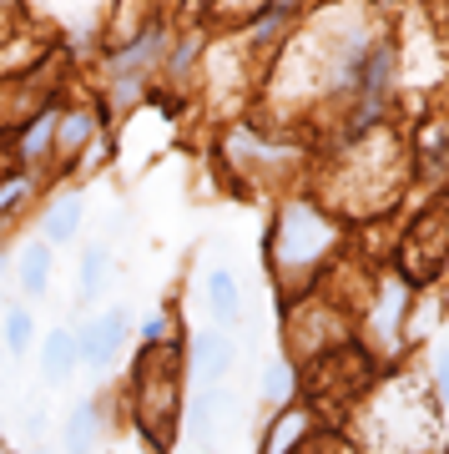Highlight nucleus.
Returning a JSON list of instances; mask_svg holds the SVG:
<instances>
[{
  "label": "nucleus",
  "mask_w": 449,
  "mask_h": 454,
  "mask_svg": "<svg viewBox=\"0 0 449 454\" xmlns=\"http://www.w3.org/2000/svg\"><path fill=\"white\" fill-rule=\"evenodd\" d=\"M343 247V223L313 197H288L273 217V238H268V262L283 298H303L319 283L323 262Z\"/></svg>",
  "instance_id": "nucleus-1"
},
{
  "label": "nucleus",
  "mask_w": 449,
  "mask_h": 454,
  "mask_svg": "<svg viewBox=\"0 0 449 454\" xmlns=\"http://www.w3.org/2000/svg\"><path fill=\"white\" fill-rule=\"evenodd\" d=\"M404 177H409V152H404L399 131L369 127L338 152L334 202L349 217H379V212H389L399 202Z\"/></svg>",
  "instance_id": "nucleus-2"
},
{
  "label": "nucleus",
  "mask_w": 449,
  "mask_h": 454,
  "mask_svg": "<svg viewBox=\"0 0 449 454\" xmlns=\"http://www.w3.org/2000/svg\"><path fill=\"white\" fill-rule=\"evenodd\" d=\"M409 309H414V283L399 268L374 278L369 298H364V339H369L364 354L374 364H394L404 354V343H409Z\"/></svg>",
  "instance_id": "nucleus-3"
},
{
  "label": "nucleus",
  "mask_w": 449,
  "mask_h": 454,
  "mask_svg": "<svg viewBox=\"0 0 449 454\" xmlns=\"http://www.w3.org/2000/svg\"><path fill=\"white\" fill-rule=\"evenodd\" d=\"M137 429H142L157 450H172V429H177V364L161 348H146L142 369H137Z\"/></svg>",
  "instance_id": "nucleus-4"
},
{
  "label": "nucleus",
  "mask_w": 449,
  "mask_h": 454,
  "mask_svg": "<svg viewBox=\"0 0 449 454\" xmlns=\"http://www.w3.org/2000/svg\"><path fill=\"white\" fill-rule=\"evenodd\" d=\"M349 328H353L349 309H334V303H298V313H293V324H288L293 358L313 364V358L334 354V348L349 343Z\"/></svg>",
  "instance_id": "nucleus-5"
},
{
  "label": "nucleus",
  "mask_w": 449,
  "mask_h": 454,
  "mask_svg": "<svg viewBox=\"0 0 449 454\" xmlns=\"http://www.w3.org/2000/svg\"><path fill=\"white\" fill-rule=\"evenodd\" d=\"M122 343H127V309H112L101 313L97 324H86L76 333V354L91 364V369H112L116 354H122Z\"/></svg>",
  "instance_id": "nucleus-6"
},
{
  "label": "nucleus",
  "mask_w": 449,
  "mask_h": 454,
  "mask_svg": "<svg viewBox=\"0 0 449 454\" xmlns=\"http://www.w3.org/2000/svg\"><path fill=\"white\" fill-rule=\"evenodd\" d=\"M232 364H238V343H232L227 328H202L193 339V369L202 379V389L223 384L227 373H232Z\"/></svg>",
  "instance_id": "nucleus-7"
},
{
  "label": "nucleus",
  "mask_w": 449,
  "mask_h": 454,
  "mask_svg": "<svg viewBox=\"0 0 449 454\" xmlns=\"http://www.w3.org/2000/svg\"><path fill=\"white\" fill-rule=\"evenodd\" d=\"M161 56H167V31H161V26H152L142 41H131V46H122L112 56V76H116V82H142V76L161 61Z\"/></svg>",
  "instance_id": "nucleus-8"
},
{
  "label": "nucleus",
  "mask_w": 449,
  "mask_h": 454,
  "mask_svg": "<svg viewBox=\"0 0 449 454\" xmlns=\"http://www.w3.org/2000/svg\"><path fill=\"white\" fill-rule=\"evenodd\" d=\"M308 434H313V409H303V404L278 409V419L263 434V454H293Z\"/></svg>",
  "instance_id": "nucleus-9"
},
{
  "label": "nucleus",
  "mask_w": 449,
  "mask_h": 454,
  "mask_svg": "<svg viewBox=\"0 0 449 454\" xmlns=\"http://www.w3.org/2000/svg\"><path fill=\"white\" fill-rule=\"evenodd\" d=\"M101 444V414L97 404H76L61 419V454H97Z\"/></svg>",
  "instance_id": "nucleus-10"
},
{
  "label": "nucleus",
  "mask_w": 449,
  "mask_h": 454,
  "mask_svg": "<svg viewBox=\"0 0 449 454\" xmlns=\"http://www.w3.org/2000/svg\"><path fill=\"white\" fill-rule=\"evenodd\" d=\"M208 309L217 318V328H232L242 318V288L227 268H212L208 273Z\"/></svg>",
  "instance_id": "nucleus-11"
},
{
  "label": "nucleus",
  "mask_w": 449,
  "mask_h": 454,
  "mask_svg": "<svg viewBox=\"0 0 449 454\" xmlns=\"http://www.w3.org/2000/svg\"><path fill=\"white\" fill-rule=\"evenodd\" d=\"M81 364L76 354V333L71 328H51L46 343H41V373H46L51 384H61V379H71V369Z\"/></svg>",
  "instance_id": "nucleus-12"
},
{
  "label": "nucleus",
  "mask_w": 449,
  "mask_h": 454,
  "mask_svg": "<svg viewBox=\"0 0 449 454\" xmlns=\"http://www.w3.org/2000/svg\"><path fill=\"white\" fill-rule=\"evenodd\" d=\"M263 404L268 409H288L293 394H298V369H293V358H273L268 369H263Z\"/></svg>",
  "instance_id": "nucleus-13"
},
{
  "label": "nucleus",
  "mask_w": 449,
  "mask_h": 454,
  "mask_svg": "<svg viewBox=\"0 0 449 454\" xmlns=\"http://www.w3.org/2000/svg\"><path fill=\"white\" fill-rule=\"evenodd\" d=\"M227 409H232V394H227L223 384H212V389L197 394V404H193V424H197V439H202V444H212V434H217V424H223Z\"/></svg>",
  "instance_id": "nucleus-14"
},
{
  "label": "nucleus",
  "mask_w": 449,
  "mask_h": 454,
  "mask_svg": "<svg viewBox=\"0 0 449 454\" xmlns=\"http://www.w3.org/2000/svg\"><path fill=\"white\" fill-rule=\"evenodd\" d=\"M76 227H81V197H61V202L46 212V223H41V232H46V247L71 243V238H76Z\"/></svg>",
  "instance_id": "nucleus-15"
},
{
  "label": "nucleus",
  "mask_w": 449,
  "mask_h": 454,
  "mask_svg": "<svg viewBox=\"0 0 449 454\" xmlns=\"http://www.w3.org/2000/svg\"><path fill=\"white\" fill-rule=\"evenodd\" d=\"M46 283H51V247L31 243L26 253H20V288L35 298V293H46Z\"/></svg>",
  "instance_id": "nucleus-16"
},
{
  "label": "nucleus",
  "mask_w": 449,
  "mask_h": 454,
  "mask_svg": "<svg viewBox=\"0 0 449 454\" xmlns=\"http://www.w3.org/2000/svg\"><path fill=\"white\" fill-rule=\"evenodd\" d=\"M101 283H106V247L91 243L81 253V298H97Z\"/></svg>",
  "instance_id": "nucleus-17"
},
{
  "label": "nucleus",
  "mask_w": 449,
  "mask_h": 454,
  "mask_svg": "<svg viewBox=\"0 0 449 454\" xmlns=\"http://www.w3.org/2000/svg\"><path fill=\"white\" fill-rule=\"evenodd\" d=\"M5 348H11V354H26V348H31V313L26 309L5 313Z\"/></svg>",
  "instance_id": "nucleus-18"
},
{
  "label": "nucleus",
  "mask_w": 449,
  "mask_h": 454,
  "mask_svg": "<svg viewBox=\"0 0 449 454\" xmlns=\"http://www.w3.org/2000/svg\"><path fill=\"white\" fill-rule=\"evenodd\" d=\"M56 121H61V116L46 112L31 131H26V157H41V152H51V142H56Z\"/></svg>",
  "instance_id": "nucleus-19"
},
{
  "label": "nucleus",
  "mask_w": 449,
  "mask_h": 454,
  "mask_svg": "<svg viewBox=\"0 0 449 454\" xmlns=\"http://www.w3.org/2000/svg\"><path fill=\"white\" fill-rule=\"evenodd\" d=\"M86 137H91V116L76 112V116H66V121H61V137H56V146H61V152H76Z\"/></svg>",
  "instance_id": "nucleus-20"
},
{
  "label": "nucleus",
  "mask_w": 449,
  "mask_h": 454,
  "mask_svg": "<svg viewBox=\"0 0 449 454\" xmlns=\"http://www.w3.org/2000/svg\"><path fill=\"white\" fill-rule=\"evenodd\" d=\"M268 5H273V0H217V11H223V16L248 20V26H253V20L263 16V11H268Z\"/></svg>",
  "instance_id": "nucleus-21"
},
{
  "label": "nucleus",
  "mask_w": 449,
  "mask_h": 454,
  "mask_svg": "<svg viewBox=\"0 0 449 454\" xmlns=\"http://www.w3.org/2000/svg\"><path fill=\"white\" fill-rule=\"evenodd\" d=\"M434 399L449 409V348H439V354H434Z\"/></svg>",
  "instance_id": "nucleus-22"
},
{
  "label": "nucleus",
  "mask_w": 449,
  "mask_h": 454,
  "mask_svg": "<svg viewBox=\"0 0 449 454\" xmlns=\"http://www.w3.org/2000/svg\"><path fill=\"white\" fill-rule=\"evenodd\" d=\"M137 97H142V82H116V91H112L116 106H131Z\"/></svg>",
  "instance_id": "nucleus-23"
},
{
  "label": "nucleus",
  "mask_w": 449,
  "mask_h": 454,
  "mask_svg": "<svg viewBox=\"0 0 449 454\" xmlns=\"http://www.w3.org/2000/svg\"><path fill=\"white\" fill-rule=\"evenodd\" d=\"M167 339V318H146V343Z\"/></svg>",
  "instance_id": "nucleus-24"
},
{
  "label": "nucleus",
  "mask_w": 449,
  "mask_h": 454,
  "mask_svg": "<svg viewBox=\"0 0 449 454\" xmlns=\"http://www.w3.org/2000/svg\"><path fill=\"white\" fill-rule=\"evenodd\" d=\"M20 192H26V182H11V187H5V192H0V212L11 207V202H16Z\"/></svg>",
  "instance_id": "nucleus-25"
},
{
  "label": "nucleus",
  "mask_w": 449,
  "mask_h": 454,
  "mask_svg": "<svg viewBox=\"0 0 449 454\" xmlns=\"http://www.w3.org/2000/svg\"><path fill=\"white\" fill-rule=\"evenodd\" d=\"M35 454H51V450H35Z\"/></svg>",
  "instance_id": "nucleus-26"
},
{
  "label": "nucleus",
  "mask_w": 449,
  "mask_h": 454,
  "mask_svg": "<svg viewBox=\"0 0 449 454\" xmlns=\"http://www.w3.org/2000/svg\"><path fill=\"white\" fill-rule=\"evenodd\" d=\"M0 454H5V444H0Z\"/></svg>",
  "instance_id": "nucleus-27"
}]
</instances>
